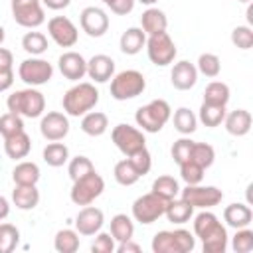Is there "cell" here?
<instances>
[{"mask_svg":"<svg viewBox=\"0 0 253 253\" xmlns=\"http://www.w3.org/2000/svg\"><path fill=\"white\" fill-rule=\"evenodd\" d=\"M59 71L69 81H79L87 75V59L77 51H65L59 55Z\"/></svg>","mask_w":253,"mask_h":253,"instance_id":"obj_18","label":"cell"},{"mask_svg":"<svg viewBox=\"0 0 253 253\" xmlns=\"http://www.w3.org/2000/svg\"><path fill=\"white\" fill-rule=\"evenodd\" d=\"M146 53H148V59L154 65L166 67V65H170L176 59L178 49H176L174 40L168 36V32H160V34L148 36V40H146Z\"/></svg>","mask_w":253,"mask_h":253,"instance_id":"obj_8","label":"cell"},{"mask_svg":"<svg viewBox=\"0 0 253 253\" xmlns=\"http://www.w3.org/2000/svg\"><path fill=\"white\" fill-rule=\"evenodd\" d=\"M172 109L164 99H152L150 103L142 105L134 113V121L142 132H160L162 126L170 121Z\"/></svg>","mask_w":253,"mask_h":253,"instance_id":"obj_4","label":"cell"},{"mask_svg":"<svg viewBox=\"0 0 253 253\" xmlns=\"http://www.w3.org/2000/svg\"><path fill=\"white\" fill-rule=\"evenodd\" d=\"M97 103H99V91L93 83H87V81H79L77 85L67 89L61 99V107L69 117H83Z\"/></svg>","mask_w":253,"mask_h":253,"instance_id":"obj_2","label":"cell"},{"mask_svg":"<svg viewBox=\"0 0 253 253\" xmlns=\"http://www.w3.org/2000/svg\"><path fill=\"white\" fill-rule=\"evenodd\" d=\"M231 247L235 253H249L253 249V231L247 227L237 229L231 239Z\"/></svg>","mask_w":253,"mask_h":253,"instance_id":"obj_45","label":"cell"},{"mask_svg":"<svg viewBox=\"0 0 253 253\" xmlns=\"http://www.w3.org/2000/svg\"><path fill=\"white\" fill-rule=\"evenodd\" d=\"M223 219H225V223H227L229 227L241 229V227H247V225L251 223L253 211H251V208H249L247 204H241V202L229 204V206L223 210Z\"/></svg>","mask_w":253,"mask_h":253,"instance_id":"obj_23","label":"cell"},{"mask_svg":"<svg viewBox=\"0 0 253 253\" xmlns=\"http://www.w3.org/2000/svg\"><path fill=\"white\" fill-rule=\"evenodd\" d=\"M134 2H136V0H109L107 6L111 8L113 14H117V16H126V14L132 12Z\"/></svg>","mask_w":253,"mask_h":253,"instance_id":"obj_50","label":"cell"},{"mask_svg":"<svg viewBox=\"0 0 253 253\" xmlns=\"http://www.w3.org/2000/svg\"><path fill=\"white\" fill-rule=\"evenodd\" d=\"M4 38H6V32H4V28L0 26V45L4 43Z\"/></svg>","mask_w":253,"mask_h":253,"instance_id":"obj_58","label":"cell"},{"mask_svg":"<svg viewBox=\"0 0 253 253\" xmlns=\"http://www.w3.org/2000/svg\"><path fill=\"white\" fill-rule=\"evenodd\" d=\"M237 2H245V4H249V2H251V0H237Z\"/></svg>","mask_w":253,"mask_h":253,"instance_id":"obj_59","label":"cell"},{"mask_svg":"<svg viewBox=\"0 0 253 253\" xmlns=\"http://www.w3.org/2000/svg\"><path fill=\"white\" fill-rule=\"evenodd\" d=\"M105 223V215L95 206H83L75 217V231L79 235H97Z\"/></svg>","mask_w":253,"mask_h":253,"instance_id":"obj_17","label":"cell"},{"mask_svg":"<svg viewBox=\"0 0 253 253\" xmlns=\"http://www.w3.org/2000/svg\"><path fill=\"white\" fill-rule=\"evenodd\" d=\"M172 123H174V128L180 132V134H192L196 128H198V117L194 115V111H190L188 107H180L174 111V117H172Z\"/></svg>","mask_w":253,"mask_h":253,"instance_id":"obj_32","label":"cell"},{"mask_svg":"<svg viewBox=\"0 0 253 253\" xmlns=\"http://www.w3.org/2000/svg\"><path fill=\"white\" fill-rule=\"evenodd\" d=\"M196 247V237L188 229H174V231H158L152 237V251L154 253H190Z\"/></svg>","mask_w":253,"mask_h":253,"instance_id":"obj_5","label":"cell"},{"mask_svg":"<svg viewBox=\"0 0 253 253\" xmlns=\"http://www.w3.org/2000/svg\"><path fill=\"white\" fill-rule=\"evenodd\" d=\"M251 123L253 119L247 109H235L231 113H225V119H223L225 130L231 136H245L251 130Z\"/></svg>","mask_w":253,"mask_h":253,"instance_id":"obj_21","label":"cell"},{"mask_svg":"<svg viewBox=\"0 0 253 253\" xmlns=\"http://www.w3.org/2000/svg\"><path fill=\"white\" fill-rule=\"evenodd\" d=\"M140 26H142V32L146 36H154V34H160V32H166L168 28V18L162 10L158 8H148L142 12L140 16Z\"/></svg>","mask_w":253,"mask_h":253,"instance_id":"obj_24","label":"cell"},{"mask_svg":"<svg viewBox=\"0 0 253 253\" xmlns=\"http://www.w3.org/2000/svg\"><path fill=\"white\" fill-rule=\"evenodd\" d=\"M253 24V6L249 4L247 6V26H251Z\"/></svg>","mask_w":253,"mask_h":253,"instance_id":"obj_56","label":"cell"},{"mask_svg":"<svg viewBox=\"0 0 253 253\" xmlns=\"http://www.w3.org/2000/svg\"><path fill=\"white\" fill-rule=\"evenodd\" d=\"M109 128V117L101 111H89L81 119V130L89 136H101Z\"/></svg>","mask_w":253,"mask_h":253,"instance_id":"obj_27","label":"cell"},{"mask_svg":"<svg viewBox=\"0 0 253 253\" xmlns=\"http://www.w3.org/2000/svg\"><path fill=\"white\" fill-rule=\"evenodd\" d=\"M30 150H32V138H30V134L26 130H20V132L4 138V152L12 160L26 158L30 154Z\"/></svg>","mask_w":253,"mask_h":253,"instance_id":"obj_22","label":"cell"},{"mask_svg":"<svg viewBox=\"0 0 253 253\" xmlns=\"http://www.w3.org/2000/svg\"><path fill=\"white\" fill-rule=\"evenodd\" d=\"M47 34L59 47H73L79 40L77 26L67 16H53L47 22Z\"/></svg>","mask_w":253,"mask_h":253,"instance_id":"obj_14","label":"cell"},{"mask_svg":"<svg viewBox=\"0 0 253 253\" xmlns=\"http://www.w3.org/2000/svg\"><path fill=\"white\" fill-rule=\"evenodd\" d=\"M164 215L168 217V221L182 225V223L190 221V217L194 215V208H192L188 202H184L182 198H180V200L174 198V200H168L166 210H164Z\"/></svg>","mask_w":253,"mask_h":253,"instance_id":"obj_29","label":"cell"},{"mask_svg":"<svg viewBox=\"0 0 253 253\" xmlns=\"http://www.w3.org/2000/svg\"><path fill=\"white\" fill-rule=\"evenodd\" d=\"M12 63H14L12 51L6 47H0V67H12Z\"/></svg>","mask_w":253,"mask_h":253,"instance_id":"obj_54","label":"cell"},{"mask_svg":"<svg viewBox=\"0 0 253 253\" xmlns=\"http://www.w3.org/2000/svg\"><path fill=\"white\" fill-rule=\"evenodd\" d=\"M42 156H43V162H45L47 166L59 168V166H63V164L69 160V148H67L63 142L53 140V142H49V144L43 148Z\"/></svg>","mask_w":253,"mask_h":253,"instance_id":"obj_31","label":"cell"},{"mask_svg":"<svg viewBox=\"0 0 253 253\" xmlns=\"http://www.w3.org/2000/svg\"><path fill=\"white\" fill-rule=\"evenodd\" d=\"M126 158L130 160V164L134 166V170L140 174V178H142L144 174H148V172H150L152 158H150V152L146 150V146H144V148H140V150H136L134 154H130V156H126Z\"/></svg>","mask_w":253,"mask_h":253,"instance_id":"obj_48","label":"cell"},{"mask_svg":"<svg viewBox=\"0 0 253 253\" xmlns=\"http://www.w3.org/2000/svg\"><path fill=\"white\" fill-rule=\"evenodd\" d=\"M198 119H200L206 126H210V128L219 126V125L223 123V119H225V107H223V105H210V103H202Z\"/></svg>","mask_w":253,"mask_h":253,"instance_id":"obj_35","label":"cell"},{"mask_svg":"<svg viewBox=\"0 0 253 253\" xmlns=\"http://www.w3.org/2000/svg\"><path fill=\"white\" fill-rule=\"evenodd\" d=\"M93 170H95V166H93L91 158H87V156H83V154L71 158V160H69V166H67L69 178H71L73 182L79 180V178H83V176H87V174L93 172Z\"/></svg>","mask_w":253,"mask_h":253,"instance_id":"obj_42","label":"cell"},{"mask_svg":"<svg viewBox=\"0 0 253 253\" xmlns=\"http://www.w3.org/2000/svg\"><path fill=\"white\" fill-rule=\"evenodd\" d=\"M146 89V79L136 69H125L111 77V97L115 101H128Z\"/></svg>","mask_w":253,"mask_h":253,"instance_id":"obj_6","label":"cell"},{"mask_svg":"<svg viewBox=\"0 0 253 253\" xmlns=\"http://www.w3.org/2000/svg\"><path fill=\"white\" fill-rule=\"evenodd\" d=\"M192 146H194V140L192 138H178L174 144H172V158H174V162L180 166V164H184V162H188L190 160V152H192Z\"/></svg>","mask_w":253,"mask_h":253,"instance_id":"obj_47","label":"cell"},{"mask_svg":"<svg viewBox=\"0 0 253 253\" xmlns=\"http://www.w3.org/2000/svg\"><path fill=\"white\" fill-rule=\"evenodd\" d=\"M196 69H198V73H202V75L213 79V77H217L219 71H221V61H219V57H217L215 53H202V55L198 57Z\"/></svg>","mask_w":253,"mask_h":253,"instance_id":"obj_41","label":"cell"},{"mask_svg":"<svg viewBox=\"0 0 253 253\" xmlns=\"http://www.w3.org/2000/svg\"><path fill=\"white\" fill-rule=\"evenodd\" d=\"M79 24H81V30L87 36L101 38L109 30V16H107L105 10H101L97 6H87L79 14Z\"/></svg>","mask_w":253,"mask_h":253,"instance_id":"obj_15","label":"cell"},{"mask_svg":"<svg viewBox=\"0 0 253 253\" xmlns=\"http://www.w3.org/2000/svg\"><path fill=\"white\" fill-rule=\"evenodd\" d=\"M14 85V69L12 67H0V93L8 91Z\"/></svg>","mask_w":253,"mask_h":253,"instance_id":"obj_51","label":"cell"},{"mask_svg":"<svg viewBox=\"0 0 253 253\" xmlns=\"http://www.w3.org/2000/svg\"><path fill=\"white\" fill-rule=\"evenodd\" d=\"M12 16L18 26L36 30L45 22L42 0H12Z\"/></svg>","mask_w":253,"mask_h":253,"instance_id":"obj_12","label":"cell"},{"mask_svg":"<svg viewBox=\"0 0 253 253\" xmlns=\"http://www.w3.org/2000/svg\"><path fill=\"white\" fill-rule=\"evenodd\" d=\"M190 160L196 162L198 166H202V168L206 170V168H210V166L213 164V160H215V150H213V146L208 144V142H194L192 152H190Z\"/></svg>","mask_w":253,"mask_h":253,"instance_id":"obj_37","label":"cell"},{"mask_svg":"<svg viewBox=\"0 0 253 253\" xmlns=\"http://www.w3.org/2000/svg\"><path fill=\"white\" fill-rule=\"evenodd\" d=\"M87 75L95 81V83H107L113 75H115V59L105 55V53H97L87 61Z\"/></svg>","mask_w":253,"mask_h":253,"instance_id":"obj_20","label":"cell"},{"mask_svg":"<svg viewBox=\"0 0 253 253\" xmlns=\"http://www.w3.org/2000/svg\"><path fill=\"white\" fill-rule=\"evenodd\" d=\"M101 2H103V4H105V6H107V4H109V0H101Z\"/></svg>","mask_w":253,"mask_h":253,"instance_id":"obj_60","label":"cell"},{"mask_svg":"<svg viewBox=\"0 0 253 253\" xmlns=\"http://www.w3.org/2000/svg\"><path fill=\"white\" fill-rule=\"evenodd\" d=\"M40 132L45 140L53 142V140H63L69 134V119L65 113L59 111H49L42 117L40 123Z\"/></svg>","mask_w":253,"mask_h":253,"instance_id":"obj_16","label":"cell"},{"mask_svg":"<svg viewBox=\"0 0 253 253\" xmlns=\"http://www.w3.org/2000/svg\"><path fill=\"white\" fill-rule=\"evenodd\" d=\"M42 4L49 10H63L71 4V0H42Z\"/></svg>","mask_w":253,"mask_h":253,"instance_id":"obj_53","label":"cell"},{"mask_svg":"<svg viewBox=\"0 0 253 253\" xmlns=\"http://www.w3.org/2000/svg\"><path fill=\"white\" fill-rule=\"evenodd\" d=\"M111 235L115 241H126L134 235V223L126 213H117L111 217Z\"/></svg>","mask_w":253,"mask_h":253,"instance_id":"obj_30","label":"cell"},{"mask_svg":"<svg viewBox=\"0 0 253 253\" xmlns=\"http://www.w3.org/2000/svg\"><path fill=\"white\" fill-rule=\"evenodd\" d=\"M166 204H168V200H164L162 196H158V194H154V192L142 194V196L136 198L134 204H132V217H134L138 223L148 225V223L156 221L160 215H164Z\"/></svg>","mask_w":253,"mask_h":253,"instance_id":"obj_9","label":"cell"},{"mask_svg":"<svg viewBox=\"0 0 253 253\" xmlns=\"http://www.w3.org/2000/svg\"><path fill=\"white\" fill-rule=\"evenodd\" d=\"M20 130H24V119L20 115L10 113V111L0 115V134H2V138L12 136V134H16Z\"/></svg>","mask_w":253,"mask_h":253,"instance_id":"obj_43","label":"cell"},{"mask_svg":"<svg viewBox=\"0 0 253 253\" xmlns=\"http://www.w3.org/2000/svg\"><path fill=\"white\" fill-rule=\"evenodd\" d=\"M12 202L18 210H34L40 204V190L36 186H22L16 184V188L12 190Z\"/></svg>","mask_w":253,"mask_h":253,"instance_id":"obj_25","label":"cell"},{"mask_svg":"<svg viewBox=\"0 0 253 253\" xmlns=\"http://www.w3.org/2000/svg\"><path fill=\"white\" fill-rule=\"evenodd\" d=\"M113 176H115V180H117L121 186H132V184H136V182L140 180V174L134 170V166L130 164L128 158L119 160V162L115 164Z\"/></svg>","mask_w":253,"mask_h":253,"instance_id":"obj_36","label":"cell"},{"mask_svg":"<svg viewBox=\"0 0 253 253\" xmlns=\"http://www.w3.org/2000/svg\"><path fill=\"white\" fill-rule=\"evenodd\" d=\"M111 140L115 142V146L125 154V156H130L134 154L136 150L144 148L146 146V138H144V132L132 125H126V123H121L117 125L113 130H111Z\"/></svg>","mask_w":253,"mask_h":253,"instance_id":"obj_11","label":"cell"},{"mask_svg":"<svg viewBox=\"0 0 253 253\" xmlns=\"http://www.w3.org/2000/svg\"><path fill=\"white\" fill-rule=\"evenodd\" d=\"M152 192L162 196L164 200H174L178 194H180V186H178V180L172 178V176H158L154 182H152Z\"/></svg>","mask_w":253,"mask_h":253,"instance_id":"obj_38","label":"cell"},{"mask_svg":"<svg viewBox=\"0 0 253 253\" xmlns=\"http://www.w3.org/2000/svg\"><path fill=\"white\" fill-rule=\"evenodd\" d=\"M121 51L126 55H136L144 45H146V34L142 32V28H128L126 32H123L121 40H119Z\"/></svg>","mask_w":253,"mask_h":253,"instance_id":"obj_26","label":"cell"},{"mask_svg":"<svg viewBox=\"0 0 253 253\" xmlns=\"http://www.w3.org/2000/svg\"><path fill=\"white\" fill-rule=\"evenodd\" d=\"M204 172H206V170H204L202 166H198L196 162H192V160L180 164V176H182V180L186 182V186L202 184V180H204Z\"/></svg>","mask_w":253,"mask_h":253,"instance_id":"obj_44","label":"cell"},{"mask_svg":"<svg viewBox=\"0 0 253 253\" xmlns=\"http://www.w3.org/2000/svg\"><path fill=\"white\" fill-rule=\"evenodd\" d=\"M91 251L93 253H113L115 251V239L111 233H97L95 241L91 243Z\"/></svg>","mask_w":253,"mask_h":253,"instance_id":"obj_49","label":"cell"},{"mask_svg":"<svg viewBox=\"0 0 253 253\" xmlns=\"http://www.w3.org/2000/svg\"><path fill=\"white\" fill-rule=\"evenodd\" d=\"M18 75L20 79L28 85V87H40L43 83H47L53 75V65L47 61V59H42V57H28L20 63L18 67Z\"/></svg>","mask_w":253,"mask_h":253,"instance_id":"obj_10","label":"cell"},{"mask_svg":"<svg viewBox=\"0 0 253 253\" xmlns=\"http://www.w3.org/2000/svg\"><path fill=\"white\" fill-rule=\"evenodd\" d=\"M40 166L36 162L30 160H22L14 166L12 170V180L14 184H22V186H36L40 180Z\"/></svg>","mask_w":253,"mask_h":253,"instance_id":"obj_28","label":"cell"},{"mask_svg":"<svg viewBox=\"0 0 253 253\" xmlns=\"http://www.w3.org/2000/svg\"><path fill=\"white\" fill-rule=\"evenodd\" d=\"M136 2H140V4H144V6H152V4H156L158 0H136Z\"/></svg>","mask_w":253,"mask_h":253,"instance_id":"obj_57","label":"cell"},{"mask_svg":"<svg viewBox=\"0 0 253 253\" xmlns=\"http://www.w3.org/2000/svg\"><path fill=\"white\" fill-rule=\"evenodd\" d=\"M229 101V87L223 81H211L208 83L206 91H204V103L210 105H227Z\"/></svg>","mask_w":253,"mask_h":253,"instance_id":"obj_34","label":"cell"},{"mask_svg":"<svg viewBox=\"0 0 253 253\" xmlns=\"http://www.w3.org/2000/svg\"><path fill=\"white\" fill-rule=\"evenodd\" d=\"M180 198L184 202H188L192 208H200V210H210L217 204H221L223 200V192L215 186H186L184 190H180Z\"/></svg>","mask_w":253,"mask_h":253,"instance_id":"obj_13","label":"cell"},{"mask_svg":"<svg viewBox=\"0 0 253 253\" xmlns=\"http://www.w3.org/2000/svg\"><path fill=\"white\" fill-rule=\"evenodd\" d=\"M103 190H105V180L101 178V174H97V170H93L87 176L73 182L69 198L75 206H89L103 194Z\"/></svg>","mask_w":253,"mask_h":253,"instance_id":"obj_7","label":"cell"},{"mask_svg":"<svg viewBox=\"0 0 253 253\" xmlns=\"http://www.w3.org/2000/svg\"><path fill=\"white\" fill-rule=\"evenodd\" d=\"M53 247L57 253H75L79 249V233L75 229H59L53 237Z\"/></svg>","mask_w":253,"mask_h":253,"instance_id":"obj_33","label":"cell"},{"mask_svg":"<svg viewBox=\"0 0 253 253\" xmlns=\"http://www.w3.org/2000/svg\"><path fill=\"white\" fill-rule=\"evenodd\" d=\"M170 81H172V87L178 89V91H190L196 81H198V69L194 63L182 59L178 63H174L172 71H170Z\"/></svg>","mask_w":253,"mask_h":253,"instance_id":"obj_19","label":"cell"},{"mask_svg":"<svg viewBox=\"0 0 253 253\" xmlns=\"http://www.w3.org/2000/svg\"><path fill=\"white\" fill-rule=\"evenodd\" d=\"M231 42H233L235 47H239L243 51L251 49V45H253V30H251V26H237V28H233Z\"/></svg>","mask_w":253,"mask_h":253,"instance_id":"obj_46","label":"cell"},{"mask_svg":"<svg viewBox=\"0 0 253 253\" xmlns=\"http://www.w3.org/2000/svg\"><path fill=\"white\" fill-rule=\"evenodd\" d=\"M194 233L202 239L204 253H223L227 249V231L215 213L202 210L194 217Z\"/></svg>","mask_w":253,"mask_h":253,"instance_id":"obj_1","label":"cell"},{"mask_svg":"<svg viewBox=\"0 0 253 253\" xmlns=\"http://www.w3.org/2000/svg\"><path fill=\"white\" fill-rule=\"evenodd\" d=\"M119 253H140V245L138 243H134L132 239H126V241H121L117 247H115Z\"/></svg>","mask_w":253,"mask_h":253,"instance_id":"obj_52","label":"cell"},{"mask_svg":"<svg viewBox=\"0 0 253 253\" xmlns=\"http://www.w3.org/2000/svg\"><path fill=\"white\" fill-rule=\"evenodd\" d=\"M22 47H24L26 53L38 57V55H42L47 49V38L42 32H28L22 38Z\"/></svg>","mask_w":253,"mask_h":253,"instance_id":"obj_39","label":"cell"},{"mask_svg":"<svg viewBox=\"0 0 253 253\" xmlns=\"http://www.w3.org/2000/svg\"><path fill=\"white\" fill-rule=\"evenodd\" d=\"M6 107L10 113H16L20 117L38 119L45 111V97L42 91L34 87H26V89H18L12 95H8Z\"/></svg>","mask_w":253,"mask_h":253,"instance_id":"obj_3","label":"cell"},{"mask_svg":"<svg viewBox=\"0 0 253 253\" xmlns=\"http://www.w3.org/2000/svg\"><path fill=\"white\" fill-rule=\"evenodd\" d=\"M20 243V231L12 223H0V253H12Z\"/></svg>","mask_w":253,"mask_h":253,"instance_id":"obj_40","label":"cell"},{"mask_svg":"<svg viewBox=\"0 0 253 253\" xmlns=\"http://www.w3.org/2000/svg\"><path fill=\"white\" fill-rule=\"evenodd\" d=\"M8 213H10V204H8V200L4 196H0V221L6 219Z\"/></svg>","mask_w":253,"mask_h":253,"instance_id":"obj_55","label":"cell"}]
</instances>
